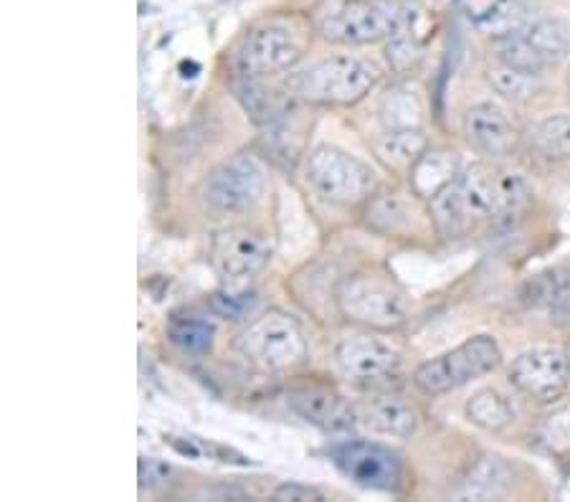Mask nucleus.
I'll return each instance as SVG.
<instances>
[{"label":"nucleus","mask_w":570,"mask_h":502,"mask_svg":"<svg viewBox=\"0 0 570 502\" xmlns=\"http://www.w3.org/2000/svg\"><path fill=\"white\" fill-rule=\"evenodd\" d=\"M335 467L363 490L399 492L403 485V462L391 446L355 440L333 450Z\"/></svg>","instance_id":"f8f14e48"},{"label":"nucleus","mask_w":570,"mask_h":502,"mask_svg":"<svg viewBox=\"0 0 570 502\" xmlns=\"http://www.w3.org/2000/svg\"><path fill=\"white\" fill-rule=\"evenodd\" d=\"M508 378L518 394L538 404L560 398L570 386V355L558 345H540L512 361Z\"/></svg>","instance_id":"9b49d317"},{"label":"nucleus","mask_w":570,"mask_h":502,"mask_svg":"<svg viewBox=\"0 0 570 502\" xmlns=\"http://www.w3.org/2000/svg\"><path fill=\"white\" fill-rule=\"evenodd\" d=\"M299 33L287 23H262L244 36L236 67L244 77H269L292 69L302 59Z\"/></svg>","instance_id":"1a4fd4ad"},{"label":"nucleus","mask_w":570,"mask_h":502,"mask_svg":"<svg viewBox=\"0 0 570 502\" xmlns=\"http://www.w3.org/2000/svg\"><path fill=\"white\" fill-rule=\"evenodd\" d=\"M379 79L381 71L375 63L351 53H337L292 75L287 89L305 105L351 107L371 95Z\"/></svg>","instance_id":"f03ea898"},{"label":"nucleus","mask_w":570,"mask_h":502,"mask_svg":"<svg viewBox=\"0 0 570 502\" xmlns=\"http://www.w3.org/2000/svg\"><path fill=\"white\" fill-rule=\"evenodd\" d=\"M305 180L312 194L330 206H361L367 204L375 190V173L355 155L320 145L305 160Z\"/></svg>","instance_id":"39448f33"},{"label":"nucleus","mask_w":570,"mask_h":502,"mask_svg":"<svg viewBox=\"0 0 570 502\" xmlns=\"http://www.w3.org/2000/svg\"><path fill=\"white\" fill-rule=\"evenodd\" d=\"M355 411L357 419H361L367 429H373V432L385 436H399V440H406V436L416 432L419 426V416L413 406L393 394L367 398Z\"/></svg>","instance_id":"dca6fc26"},{"label":"nucleus","mask_w":570,"mask_h":502,"mask_svg":"<svg viewBox=\"0 0 570 502\" xmlns=\"http://www.w3.org/2000/svg\"><path fill=\"white\" fill-rule=\"evenodd\" d=\"M340 371L353 381H379L391 376L401 365V355L389 343L373 335L345 337L335 348Z\"/></svg>","instance_id":"ddd939ff"},{"label":"nucleus","mask_w":570,"mask_h":502,"mask_svg":"<svg viewBox=\"0 0 570 502\" xmlns=\"http://www.w3.org/2000/svg\"><path fill=\"white\" fill-rule=\"evenodd\" d=\"M254 305H256L254 292H246L242 287H226L224 292H216L214 299H210L214 313L232 319H244L246 315H252Z\"/></svg>","instance_id":"cd10ccee"},{"label":"nucleus","mask_w":570,"mask_h":502,"mask_svg":"<svg viewBox=\"0 0 570 502\" xmlns=\"http://www.w3.org/2000/svg\"><path fill=\"white\" fill-rule=\"evenodd\" d=\"M170 343L188 355H206L214 348L216 327L200 317H173L168 325Z\"/></svg>","instance_id":"b1692460"},{"label":"nucleus","mask_w":570,"mask_h":502,"mask_svg":"<svg viewBox=\"0 0 570 502\" xmlns=\"http://www.w3.org/2000/svg\"><path fill=\"white\" fill-rule=\"evenodd\" d=\"M490 85L498 89L502 97L514 99V102H525V99L538 95L540 75H528V71L500 63V67H494L490 71Z\"/></svg>","instance_id":"bb28decb"},{"label":"nucleus","mask_w":570,"mask_h":502,"mask_svg":"<svg viewBox=\"0 0 570 502\" xmlns=\"http://www.w3.org/2000/svg\"><path fill=\"white\" fill-rule=\"evenodd\" d=\"M456 176V158L452 152L426 150L416 166L411 168V188L416 196L434 198Z\"/></svg>","instance_id":"412c9836"},{"label":"nucleus","mask_w":570,"mask_h":502,"mask_svg":"<svg viewBox=\"0 0 570 502\" xmlns=\"http://www.w3.org/2000/svg\"><path fill=\"white\" fill-rule=\"evenodd\" d=\"M272 259V244L246 226L224 228L210 242V267L226 287H244Z\"/></svg>","instance_id":"9d476101"},{"label":"nucleus","mask_w":570,"mask_h":502,"mask_svg":"<svg viewBox=\"0 0 570 502\" xmlns=\"http://www.w3.org/2000/svg\"><path fill=\"white\" fill-rule=\"evenodd\" d=\"M429 150L426 135L413 125L391 127L379 142H375V152L385 168L393 170H411L421 160V155Z\"/></svg>","instance_id":"6ab92c4d"},{"label":"nucleus","mask_w":570,"mask_h":502,"mask_svg":"<svg viewBox=\"0 0 570 502\" xmlns=\"http://www.w3.org/2000/svg\"><path fill=\"white\" fill-rule=\"evenodd\" d=\"M266 194V176L249 155H234L200 183V198L214 214L234 216L254 208Z\"/></svg>","instance_id":"0eeeda50"},{"label":"nucleus","mask_w":570,"mask_h":502,"mask_svg":"<svg viewBox=\"0 0 570 502\" xmlns=\"http://www.w3.org/2000/svg\"><path fill=\"white\" fill-rule=\"evenodd\" d=\"M322 39L343 46H367L391 39L399 21L389 8L375 0H337L320 16Z\"/></svg>","instance_id":"6e6552de"},{"label":"nucleus","mask_w":570,"mask_h":502,"mask_svg":"<svg viewBox=\"0 0 570 502\" xmlns=\"http://www.w3.org/2000/svg\"><path fill=\"white\" fill-rule=\"evenodd\" d=\"M522 36L535 49L546 69L566 61L570 53V26L558 16H540L528 26H522Z\"/></svg>","instance_id":"aec40b11"},{"label":"nucleus","mask_w":570,"mask_h":502,"mask_svg":"<svg viewBox=\"0 0 570 502\" xmlns=\"http://www.w3.org/2000/svg\"><path fill=\"white\" fill-rule=\"evenodd\" d=\"M170 467L160 460H142L140 462V480L147 488H158L163 482H168Z\"/></svg>","instance_id":"c756f323"},{"label":"nucleus","mask_w":570,"mask_h":502,"mask_svg":"<svg viewBox=\"0 0 570 502\" xmlns=\"http://www.w3.org/2000/svg\"><path fill=\"white\" fill-rule=\"evenodd\" d=\"M502 363V351L494 337L476 335L469 337L456 348L436 355V358L419 365L413 373V383L421 394L444 396L449 391H456L476 378L492 373Z\"/></svg>","instance_id":"423d86ee"},{"label":"nucleus","mask_w":570,"mask_h":502,"mask_svg":"<svg viewBox=\"0 0 570 502\" xmlns=\"http://www.w3.org/2000/svg\"><path fill=\"white\" fill-rule=\"evenodd\" d=\"M522 297L530 307L542 309V313L570 317V269L558 267L538 274L528 282Z\"/></svg>","instance_id":"a211bd4d"},{"label":"nucleus","mask_w":570,"mask_h":502,"mask_svg":"<svg viewBox=\"0 0 570 502\" xmlns=\"http://www.w3.org/2000/svg\"><path fill=\"white\" fill-rule=\"evenodd\" d=\"M464 135L469 145L487 155H504L514 145V127L498 105L482 102L464 112Z\"/></svg>","instance_id":"2eb2a0df"},{"label":"nucleus","mask_w":570,"mask_h":502,"mask_svg":"<svg viewBox=\"0 0 570 502\" xmlns=\"http://www.w3.org/2000/svg\"><path fill=\"white\" fill-rule=\"evenodd\" d=\"M532 150L550 160L570 158V115H553L530 130Z\"/></svg>","instance_id":"5701e85b"},{"label":"nucleus","mask_w":570,"mask_h":502,"mask_svg":"<svg viewBox=\"0 0 570 502\" xmlns=\"http://www.w3.org/2000/svg\"><path fill=\"white\" fill-rule=\"evenodd\" d=\"M272 500H294V502H309V500H325L320 490L309 485H299V482H284L277 490L272 492Z\"/></svg>","instance_id":"c85d7f7f"},{"label":"nucleus","mask_w":570,"mask_h":502,"mask_svg":"<svg viewBox=\"0 0 570 502\" xmlns=\"http://www.w3.org/2000/svg\"><path fill=\"white\" fill-rule=\"evenodd\" d=\"M365 222L375 234L403 236L413 232V226L419 222V211L413 206V198L393 190V194L371 196L365 204Z\"/></svg>","instance_id":"f3484780"},{"label":"nucleus","mask_w":570,"mask_h":502,"mask_svg":"<svg viewBox=\"0 0 570 502\" xmlns=\"http://www.w3.org/2000/svg\"><path fill=\"white\" fill-rule=\"evenodd\" d=\"M532 190L518 173H498L482 163L466 170L429 198V216L446 239H459L484 222L518 216L530 204Z\"/></svg>","instance_id":"f257e3e1"},{"label":"nucleus","mask_w":570,"mask_h":502,"mask_svg":"<svg viewBox=\"0 0 570 502\" xmlns=\"http://www.w3.org/2000/svg\"><path fill=\"white\" fill-rule=\"evenodd\" d=\"M568 85H570V77H568Z\"/></svg>","instance_id":"7c9ffc66"},{"label":"nucleus","mask_w":570,"mask_h":502,"mask_svg":"<svg viewBox=\"0 0 570 502\" xmlns=\"http://www.w3.org/2000/svg\"><path fill=\"white\" fill-rule=\"evenodd\" d=\"M512 474L498 456H484L472 472V478L466 480V492L472 498H500L512 485Z\"/></svg>","instance_id":"a878e982"},{"label":"nucleus","mask_w":570,"mask_h":502,"mask_svg":"<svg viewBox=\"0 0 570 502\" xmlns=\"http://www.w3.org/2000/svg\"><path fill=\"white\" fill-rule=\"evenodd\" d=\"M287 406L302 422L322 429L327 434L351 432L357 422V411L335 391L322 386L294 388L287 394Z\"/></svg>","instance_id":"4468645a"},{"label":"nucleus","mask_w":570,"mask_h":502,"mask_svg":"<svg viewBox=\"0 0 570 502\" xmlns=\"http://www.w3.org/2000/svg\"><path fill=\"white\" fill-rule=\"evenodd\" d=\"M494 53H498V61L504 67L528 71V75H542L546 71V63L540 61L535 49L528 43L522 31H508L502 33L498 41H494Z\"/></svg>","instance_id":"393cba45"},{"label":"nucleus","mask_w":570,"mask_h":502,"mask_svg":"<svg viewBox=\"0 0 570 502\" xmlns=\"http://www.w3.org/2000/svg\"><path fill=\"white\" fill-rule=\"evenodd\" d=\"M242 358L264 373H287L307 361V337L302 325L282 309L254 317L238 335Z\"/></svg>","instance_id":"7ed1b4c3"},{"label":"nucleus","mask_w":570,"mask_h":502,"mask_svg":"<svg viewBox=\"0 0 570 502\" xmlns=\"http://www.w3.org/2000/svg\"><path fill=\"white\" fill-rule=\"evenodd\" d=\"M335 303L345 319L373 331H399L409 319L406 295L379 272L347 274L337 285Z\"/></svg>","instance_id":"20e7f679"},{"label":"nucleus","mask_w":570,"mask_h":502,"mask_svg":"<svg viewBox=\"0 0 570 502\" xmlns=\"http://www.w3.org/2000/svg\"><path fill=\"white\" fill-rule=\"evenodd\" d=\"M466 419L484 432H502L514 422V409L498 388H482L466 401Z\"/></svg>","instance_id":"4be33fe9"}]
</instances>
